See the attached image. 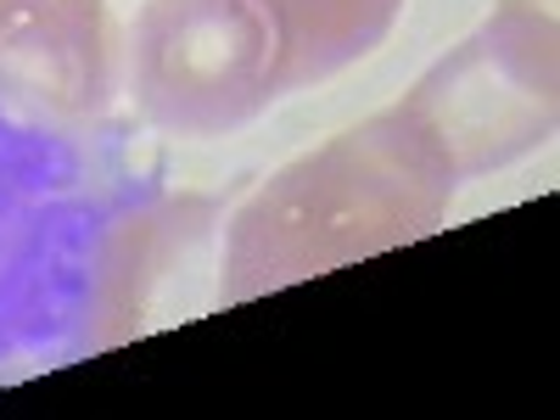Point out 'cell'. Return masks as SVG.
Listing matches in <instances>:
<instances>
[{"label": "cell", "instance_id": "cell-1", "mask_svg": "<svg viewBox=\"0 0 560 420\" xmlns=\"http://www.w3.org/2000/svg\"><path fill=\"white\" fill-rule=\"evenodd\" d=\"M454 174L393 107L292 158L236 208L224 236V303H247L298 280L364 264L432 236Z\"/></svg>", "mask_w": 560, "mask_h": 420}, {"label": "cell", "instance_id": "cell-2", "mask_svg": "<svg viewBox=\"0 0 560 420\" xmlns=\"http://www.w3.org/2000/svg\"><path fill=\"white\" fill-rule=\"evenodd\" d=\"M549 0H499L477 34L415 79L393 113L438 152L454 179L527 158L555 135L560 51Z\"/></svg>", "mask_w": 560, "mask_h": 420}, {"label": "cell", "instance_id": "cell-3", "mask_svg": "<svg viewBox=\"0 0 560 420\" xmlns=\"http://www.w3.org/2000/svg\"><path fill=\"white\" fill-rule=\"evenodd\" d=\"M129 90L168 135H230L280 102V39L258 0H147L129 34Z\"/></svg>", "mask_w": 560, "mask_h": 420}, {"label": "cell", "instance_id": "cell-4", "mask_svg": "<svg viewBox=\"0 0 560 420\" xmlns=\"http://www.w3.org/2000/svg\"><path fill=\"white\" fill-rule=\"evenodd\" d=\"M124 39L107 0H0V107L90 124L118 96Z\"/></svg>", "mask_w": 560, "mask_h": 420}, {"label": "cell", "instance_id": "cell-5", "mask_svg": "<svg viewBox=\"0 0 560 420\" xmlns=\"http://www.w3.org/2000/svg\"><path fill=\"white\" fill-rule=\"evenodd\" d=\"M280 39V96L364 62L393 34L404 0H258Z\"/></svg>", "mask_w": 560, "mask_h": 420}]
</instances>
